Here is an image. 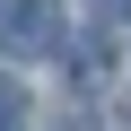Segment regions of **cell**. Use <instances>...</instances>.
<instances>
[{"mask_svg":"<svg viewBox=\"0 0 131 131\" xmlns=\"http://www.w3.org/2000/svg\"><path fill=\"white\" fill-rule=\"evenodd\" d=\"M52 44H61V9L52 0H18V9L0 18V52L9 61H44Z\"/></svg>","mask_w":131,"mask_h":131,"instance_id":"1","label":"cell"},{"mask_svg":"<svg viewBox=\"0 0 131 131\" xmlns=\"http://www.w3.org/2000/svg\"><path fill=\"white\" fill-rule=\"evenodd\" d=\"M18 114H26V88H18L9 70H0V131H18Z\"/></svg>","mask_w":131,"mask_h":131,"instance_id":"3","label":"cell"},{"mask_svg":"<svg viewBox=\"0 0 131 131\" xmlns=\"http://www.w3.org/2000/svg\"><path fill=\"white\" fill-rule=\"evenodd\" d=\"M105 70H114V44H105V26H88V35H79V52H70V79H79V88H96Z\"/></svg>","mask_w":131,"mask_h":131,"instance_id":"2","label":"cell"}]
</instances>
